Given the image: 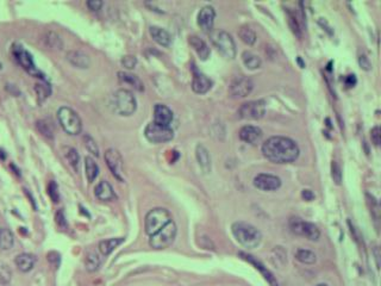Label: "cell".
Instances as JSON below:
<instances>
[{"label":"cell","instance_id":"29","mask_svg":"<svg viewBox=\"0 0 381 286\" xmlns=\"http://www.w3.org/2000/svg\"><path fill=\"white\" fill-rule=\"evenodd\" d=\"M14 243L13 234L10 229H0V251H9Z\"/></svg>","mask_w":381,"mask_h":286},{"label":"cell","instance_id":"39","mask_svg":"<svg viewBox=\"0 0 381 286\" xmlns=\"http://www.w3.org/2000/svg\"><path fill=\"white\" fill-rule=\"evenodd\" d=\"M83 143H85V147L89 149L90 153H92L94 156H99L98 145L90 135H85V136H83Z\"/></svg>","mask_w":381,"mask_h":286},{"label":"cell","instance_id":"32","mask_svg":"<svg viewBox=\"0 0 381 286\" xmlns=\"http://www.w3.org/2000/svg\"><path fill=\"white\" fill-rule=\"evenodd\" d=\"M295 259L298 260L299 262L311 265V263L316 262L317 256L313 252L309 251V249H298L295 253Z\"/></svg>","mask_w":381,"mask_h":286},{"label":"cell","instance_id":"34","mask_svg":"<svg viewBox=\"0 0 381 286\" xmlns=\"http://www.w3.org/2000/svg\"><path fill=\"white\" fill-rule=\"evenodd\" d=\"M100 266V258L95 252L89 253V255L86 256V269L90 272H94L97 271Z\"/></svg>","mask_w":381,"mask_h":286},{"label":"cell","instance_id":"40","mask_svg":"<svg viewBox=\"0 0 381 286\" xmlns=\"http://www.w3.org/2000/svg\"><path fill=\"white\" fill-rule=\"evenodd\" d=\"M331 177L337 185H340L342 181V172H341L340 165L336 161H332L331 164Z\"/></svg>","mask_w":381,"mask_h":286},{"label":"cell","instance_id":"15","mask_svg":"<svg viewBox=\"0 0 381 286\" xmlns=\"http://www.w3.org/2000/svg\"><path fill=\"white\" fill-rule=\"evenodd\" d=\"M215 18H216V11L212 6L206 5L199 11L198 13V25L203 29L204 31H211L215 24Z\"/></svg>","mask_w":381,"mask_h":286},{"label":"cell","instance_id":"37","mask_svg":"<svg viewBox=\"0 0 381 286\" xmlns=\"http://www.w3.org/2000/svg\"><path fill=\"white\" fill-rule=\"evenodd\" d=\"M66 157H67V160L69 161V164L72 165L73 168L76 170V168H78V165H79V154H78V152H76L74 148H72V147H68V148H66Z\"/></svg>","mask_w":381,"mask_h":286},{"label":"cell","instance_id":"6","mask_svg":"<svg viewBox=\"0 0 381 286\" xmlns=\"http://www.w3.org/2000/svg\"><path fill=\"white\" fill-rule=\"evenodd\" d=\"M175 236H177V224L173 221H171L162 229H160L154 235L149 236V244L154 249L167 248L168 246L173 243Z\"/></svg>","mask_w":381,"mask_h":286},{"label":"cell","instance_id":"30","mask_svg":"<svg viewBox=\"0 0 381 286\" xmlns=\"http://www.w3.org/2000/svg\"><path fill=\"white\" fill-rule=\"evenodd\" d=\"M238 36L242 39V42H244L245 45L252 46L256 42V34L249 25H243L238 30Z\"/></svg>","mask_w":381,"mask_h":286},{"label":"cell","instance_id":"3","mask_svg":"<svg viewBox=\"0 0 381 286\" xmlns=\"http://www.w3.org/2000/svg\"><path fill=\"white\" fill-rule=\"evenodd\" d=\"M111 108L117 115L130 116L136 111L137 101L133 92L122 89L116 91L111 98Z\"/></svg>","mask_w":381,"mask_h":286},{"label":"cell","instance_id":"31","mask_svg":"<svg viewBox=\"0 0 381 286\" xmlns=\"http://www.w3.org/2000/svg\"><path fill=\"white\" fill-rule=\"evenodd\" d=\"M86 177L90 182H93L99 174V167L95 161L91 156H86L85 159Z\"/></svg>","mask_w":381,"mask_h":286},{"label":"cell","instance_id":"45","mask_svg":"<svg viewBox=\"0 0 381 286\" xmlns=\"http://www.w3.org/2000/svg\"><path fill=\"white\" fill-rule=\"evenodd\" d=\"M371 138H372V142L374 143L375 146L380 145V128L378 126L374 127L371 130Z\"/></svg>","mask_w":381,"mask_h":286},{"label":"cell","instance_id":"25","mask_svg":"<svg viewBox=\"0 0 381 286\" xmlns=\"http://www.w3.org/2000/svg\"><path fill=\"white\" fill-rule=\"evenodd\" d=\"M149 32H150V35H152L154 41L163 47H170L171 42H172V37H171L170 32H168L167 30H164V29L160 28V27H150Z\"/></svg>","mask_w":381,"mask_h":286},{"label":"cell","instance_id":"8","mask_svg":"<svg viewBox=\"0 0 381 286\" xmlns=\"http://www.w3.org/2000/svg\"><path fill=\"white\" fill-rule=\"evenodd\" d=\"M212 42L224 57L230 58V60L236 57V43L229 32L216 31L212 35Z\"/></svg>","mask_w":381,"mask_h":286},{"label":"cell","instance_id":"13","mask_svg":"<svg viewBox=\"0 0 381 286\" xmlns=\"http://www.w3.org/2000/svg\"><path fill=\"white\" fill-rule=\"evenodd\" d=\"M252 89H254L252 80L248 76L241 75L232 80L229 92L232 98H244L251 93Z\"/></svg>","mask_w":381,"mask_h":286},{"label":"cell","instance_id":"27","mask_svg":"<svg viewBox=\"0 0 381 286\" xmlns=\"http://www.w3.org/2000/svg\"><path fill=\"white\" fill-rule=\"evenodd\" d=\"M124 238L118 237V238H109V240H104L99 243V252L102 255H109L118 247L120 243H123Z\"/></svg>","mask_w":381,"mask_h":286},{"label":"cell","instance_id":"7","mask_svg":"<svg viewBox=\"0 0 381 286\" xmlns=\"http://www.w3.org/2000/svg\"><path fill=\"white\" fill-rule=\"evenodd\" d=\"M289 229L293 234L306 237L310 241H318L321 237V232L313 223L303 221L299 217H292L289 219Z\"/></svg>","mask_w":381,"mask_h":286},{"label":"cell","instance_id":"53","mask_svg":"<svg viewBox=\"0 0 381 286\" xmlns=\"http://www.w3.org/2000/svg\"><path fill=\"white\" fill-rule=\"evenodd\" d=\"M0 69H2V64H0Z\"/></svg>","mask_w":381,"mask_h":286},{"label":"cell","instance_id":"5","mask_svg":"<svg viewBox=\"0 0 381 286\" xmlns=\"http://www.w3.org/2000/svg\"><path fill=\"white\" fill-rule=\"evenodd\" d=\"M57 118L62 129L69 135H79L82 130V122L78 113L71 108L62 106L57 111Z\"/></svg>","mask_w":381,"mask_h":286},{"label":"cell","instance_id":"17","mask_svg":"<svg viewBox=\"0 0 381 286\" xmlns=\"http://www.w3.org/2000/svg\"><path fill=\"white\" fill-rule=\"evenodd\" d=\"M212 87V80L206 75L197 71L194 68V74L192 80V90L198 94H204L208 92Z\"/></svg>","mask_w":381,"mask_h":286},{"label":"cell","instance_id":"4","mask_svg":"<svg viewBox=\"0 0 381 286\" xmlns=\"http://www.w3.org/2000/svg\"><path fill=\"white\" fill-rule=\"evenodd\" d=\"M172 221V216L170 211L166 210L163 208H155L153 210H150L145 216L144 221V228L145 233L149 236L154 235V234L159 232L160 229H162L164 226L168 224Z\"/></svg>","mask_w":381,"mask_h":286},{"label":"cell","instance_id":"18","mask_svg":"<svg viewBox=\"0 0 381 286\" xmlns=\"http://www.w3.org/2000/svg\"><path fill=\"white\" fill-rule=\"evenodd\" d=\"M172 120H173L172 110L163 104H156L155 108H154V123L170 127Z\"/></svg>","mask_w":381,"mask_h":286},{"label":"cell","instance_id":"44","mask_svg":"<svg viewBox=\"0 0 381 286\" xmlns=\"http://www.w3.org/2000/svg\"><path fill=\"white\" fill-rule=\"evenodd\" d=\"M358 64H360L361 68L365 69V71H371L372 65H371V62H369L368 57L366 56L365 54H361L360 56H358Z\"/></svg>","mask_w":381,"mask_h":286},{"label":"cell","instance_id":"36","mask_svg":"<svg viewBox=\"0 0 381 286\" xmlns=\"http://www.w3.org/2000/svg\"><path fill=\"white\" fill-rule=\"evenodd\" d=\"M35 91H36V93H37V98H38L39 103L46 100V99L48 98V95L50 94V87L48 84H37V85L35 86Z\"/></svg>","mask_w":381,"mask_h":286},{"label":"cell","instance_id":"20","mask_svg":"<svg viewBox=\"0 0 381 286\" xmlns=\"http://www.w3.org/2000/svg\"><path fill=\"white\" fill-rule=\"evenodd\" d=\"M188 42L201 60H207L208 56H210V48H208L204 39H201L199 36H189Z\"/></svg>","mask_w":381,"mask_h":286},{"label":"cell","instance_id":"49","mask_svg":"<svg viewBox=\"0 0 381 286\" xmlns=\"http://www.w3.org/2000/svg\"><path fill=\"white\" fill-rule=\"evenodd\" d=\"M355 84H356V78H355L354 74L348 75L346 78V85L347 87H354Z\"/></svg>","mask_w":381,"mask_h":286},{"label":"cell","instance_id":"19","mask_svg":"<svg viewBox=\"0 0 381 286\" xmlns=\"http://www.w3.org/2000/svg\"><path fill=\"white\" fill-rule=\"evenodd\" d=\"M67 60L71 62L73 66L78 68H89L91 65V60L89 55H86L81 50H71L67 53Z\"/></svg>","mask_w":381,"mask_h":286},{"label":"cell","instance_id":"2","mask_svg":"<svg viewBox=\"0 0 381 286\" xmlns=\"http://www.w3.org/2000/svg\"><path fill=\"white\" fill-rule=\"evenodd\" d=\"M231 232L238 243L247 249L258 248L262 241L261 232L247 222H235L231 227Z\"/></svg>","mask_w":381,"mask_h":286},{"label":"cell","instance_id":"24","mask_svg":"<svg viewBox=\"0 0 381 286\" xmlns=\"http://www.w3.org/2000/svg\"><path fill=\"white\" fill-rule=\"evenodd\" d=\"M14 262H16L17 269L19 270L20 272L27 273L29 271L34 269L36 263V258L32 254H29V253H23V254H19L17 256Z\"/></svg>","mask_w":381,"mask_h":286},{"label":"cell","instance_id":"42","mask_svg":"<svg viewBox=\"0 0 381 286\" xmlns=\"http://www.w3.org/2000/svg\"><path fill=\"white\" fill-rule=\"evenodd\" d=\"M122 65L123 67H125L128 69H133L136 67L137 65V58L134 55H125V56L122 57Z\"/></svg>","mask_w":381,"mask_h":286},{"label":"cell","instance_id":"21","mask_svg":"<svg viewBox=\"0 0 381 286\" xmlns=\"http://www.w3.org/2000/svg\"><path fill=\"white\" fill-rule=\"evenodd\" d=\"M95 197L101 201H110V200L115 199L116 194H115V191H113L111 184L108 181L102 180L99 182V184L97 185V188H95Z\"/></svg>","mask_w":381,"mask_h":286},{"label":"cell","instance_id":"50","mask_svg":"<svg viewBox=\"0 0 381 286\" xmlns=\"http://www.w3.org/2000/svg\"><path fill=\"white\" fill-rule=\"evenodd\" d=\"M0 159H5V154H4L3 150H0Z\"/></svg>","mask_w":381,"mask_h":286},{"label":"cell","instance_id":"28","mask_svg":"<svg viewBox=\"0 0 381 286\" xmlns=\"http://www.w3.org/2000/svg\"><path fill=\"white\" fill-rule=\"evenodd\" d=\"M242 61H243L245 67H247L248 69H251V71L260 68L262 65L261 58H260L258 55H255L254 53H251V51H248V50L242 54Z\"/></svg>","mask_w":381,"mask_h":286},{"label":"cell","instance_id":"23","mask_svg":"<svg viewBox=\"0 0 381 286\" xmlns=\"http://www.w3.org/2000/svg\"><path fill=\"white\" fill-rule=\"evenodd\" d=\"M240 255H241V256H243V258H244L245 260H247V261H249L250 263H252V265L255 266V269H256V270H259L260 272L262 273V276L265 277V279H266L267 281H268V283L270 284V286H279V285H278V281L276 280V278H274L273 274L270 273L269 271L267 270L266 267L263 266L261 262L258 261V260H256V259H254V256L245 254V253H240Z\"/></svg>","mask_w":381,"mask_h":286},{"label":"cell","instance_id":"51","mask_svg":"<svg viewBox=\"0 0 381 286\" xmlns=\"http://www.w3.org/2000/svg\"><path fill=\"white\" fill-rule=\"evenodd\" d=\"M0 286H9V285H7L6 281H2V280H0Z\"/></svg>","mask_w":381,"mask_h":286},{"label":"cell","instance_id":"1","mask_svg":"<svg viewBox=\"0 0 381 286\" xmlns=\"http://www.w3.org/2000/svg\"><path fill=\"white\" fill-rule=\"evenodd\" d=\"M262 153L274 164H289L298 159L299 147L288 137L273 136L262 145Z\"/></svg>","mask_w":381,"mask_h":286},{"label":"cell","instance_id":"38","mask_svg":"<svg viewBox=\"0 0 381 286\" xmlns=\"http://www.w3.org/2000/svg\"><path fill=\"white\" fill-rule=\"evenodd\" d=\"M37 129L42 135H45V136L49 137V138H53V136H54L53 128H51L50 124L46 122V120H38V122H37Z\"/></svg>","mask_w":381,"mask_h":286},{"label":"cell","instance_id":"22","mask_svg":"<svg viewBox=\"0 0 381 286\" xmlns=\"http://www.w3.org/2000/svg\"><path fill=\"white\" fill-rule=\"evenodd\" d=\"M196 157L198 164L204 173H208L211 171V156L208 150L203 145H198L196 148Z\"/></svg>","mask_w":381,"mask_h":286},{"label":"cell","instance_id":"48","mask_svg":"<svg viewBox=\"0 0 381 286\" xmlns=\"http://www.w3.org/2000/svg\"><path fill=\"white\" fill-rule=\"evenodd\" d=\"M302 197L307 201H311V200L314 199V194L311 190H303Z\"/></svg>","mask_w":381,"mask_h":286},{"label":"cell","instance_id":"47","mask_svg":"<svg viewBox=\"0 0 381 286\" xmlns=\"http://www.w3.org/2000/svg\"><path fill=\"white\" fill-rule=\"evenodd\" d=\"M56 222L57 224L60 227H64V228H66V226H67V223H66V219H65V215H64V211H58L56 214Z\"/></svg>","mask_w":381,"mask_h":286},{"label":"cell","instance_id":"10","mask_svg":"<svg viewBox=\"0 0 381 286\" xmlns=\"http://www.w3.org/2000/svg\"><path fill=\"white\" fill-rule=\"evenodd\" d=\"M12 54H13L14 58H16V61L29 73V74L37 76V78L45 79V76H43L42 73L38 71L37 67H36L31 54L29 53L27 49H24V48L19 45H13Z\"/></svg>","mask_w":381,"mask_h":286},{"label":"cell","instance_id":"43","mask_svg":"<svg viewBox=\"0 0 381 286\" xmlns=\"http://www.w3.org/2000/svg\"><path fill=\"white\" fill-rule=\"evenodd\" d=\"M48 193H49V196L51 199H53V201L57 203L58 199H60V194H58V189H57L56 182L50 181L49 188H48Z\"/></svg>","mask_w":381,"mask_h":286},{"label":"cell","instance_id":"33","mask_svg":"<svg viewBox=\"0 0 381 286\" xmlns=\"http://www.w3.org/2000/svg\"><path fill=\"white\" fill-rule=\"evenodd\" d=\"M286 14H287L288 25H289V28H291L292 32L297 36V37L300 38V37H302V29H300L299 22H298V19H297L295 13L292 12V11L289 9H286Z\"/></svg>","mask_w":381,"mask_h":286},{"label":"cell","instance_id":"35","mask_svg":"<svg viewBox=\"0 0 381 286\" xmlns=\"http://www.w3.org/2000/svg\"><path fill=\"white\" fill-rule=\"evenodd\" d=\"M46 41L48 43V46L51 48H55V49H61L62 48L61 37L56 34V32H54V31L48 32V34L46 35Z\"/></svg>","mask_w":381,"mask_h":286},{"label":"cell","instance_id":"12","mask_svg":"<svg viewBox=\"0 0 381 286\" xmlns=\"http://www.w3.org/2000/svg\"><path fill=\"white\" fill-rule=\"evenodd\" d=\"M105 161L110 171L112 172L113 177L118 179L119 181H124V171H123V157L120 153L115 148H110L105 152Z\"/></svg>","mask_w":381,"mask_h":286},{"label":"cell","instance_id":"41","mask_svg":"<svg viewBox=\"0 0 381 286\" xmlns=\"http://www.w3.org/2000/svg\"><path fill=\"white\" fill-rule=\"evenodd\" d=\"M367 198H368V204L369 207H371V212L372 215L374 216L376 221L379 219V212H380V208H379V203L376 201V199L373 196H371V194H367Z\"/></svg>","mask_w":381,"mask_h":286},{"label":"cell","instance_id":"52","mask_svg":"<svg viewBox=\"0 0 381 286\" xmlns=\"http://www.w3.org/2000/svg\"><path fill=\"white\" fill-rule=\"evenodd\" d=\"M317 286H328V285H325V284H320V285H317Z\"/></svg>","mask_w":381,"mask_h":286},{"label":"cell","instance_id":"14","mask_svg":"<svg viewBox=\"0 0 381 286\" xmlns=\"http://www.w3.org/2000/svg\"><path fill=\"white\" fill-rule=\"evenodd\" d=\"M254 186L261 191H276L280 189L281 179L273 174L261 173L254 178Z\"/></svg>","mask_w":381,"mask_h":286},{"label":"cell","instance_id":"16","mask_svg":"<svg viewBox=\"0 0 381 286\" xmlns=\"http://www.w3.org/2000/svg\"><path fill=\"white\" fill-rule=\"evenodd\" d=\"M263 137V131L259 127L254 126H244L240 130V138L245 143L256 146L261 142Z\"/></svg>","mask_w":381,"mask_h":286},{"label":"cell","instance_id":"9","mask_svg":"<svg viewBox=\"0 0 381 286\" xmlns=\"http://www.w3.org/2000/svg\"><path fill=\"white\" fill-rule=\"evenodd\" d=\"M144 136L152 143H164L173 140L174 131L170 127L160 126V124L152 122L146 126Z\"/></svg>","mask_w":381,"mask_h":286},{"label":"cell","instance_id":"46","mask_svg":"<svg viewBox=\"0 0 381 286\" xmlns=\"http://www.w3.org/2000/svg\"><path fill=\"white\" fill-rule=\"evenodd\" d=\"M87 6L90 7L91 11H99L102 6V2H100V0H90V2H87Z\"/></svg>","mask_w":381,"mask_h":286},{"label":"cell","instance_id":"26","mask_svg":"<svg viewBox=\"0 0 381 286\" xmlns=\"http://www.w3.org/2000/svg\"><path fill=\"white\" fill-rule=\"evenodd\" d=\"M118 79H119L120 83L133 86L135 90L140 91V92H142V91L144 90V85H143L142 80L138 78L137 75L131 74V73L118 72Z\"/></svg>","mask_w":381,"mask_h":286},{"label":"cell","instance_id":"11","mask_svg":"<svg viewBox=\"0 0 381 286\" xmlns=\"http://www.w3.org/2000/svg\"><path fill=\"white\" fill-rule=\"evenodd\" d=\"M237 113L242 119H261L266 113V101L262 100V99H259V100H250L248 103H244L238 109Z\"/></svg>","mask_w":381,"mask_h":286}]
</instances>
